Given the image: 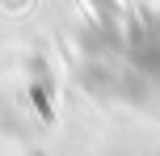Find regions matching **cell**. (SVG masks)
I'll use <instances>...</instances> for the list:
<instances>
[{"label":"cell","instance_id":"6da1fadb","mask_svg":"<svg viewBox=\"0 0 160 156\" xmlns=\"http://www.w3.org/2000/svg\"><path fill=\"white\" fill-rule=\"evenodd\" d=\"M88 4H93V8H101L105 17H114V13H118V4H114V0H88Z\"/></svg>","mask_w":160,"mask_h":156}]
</instances>
